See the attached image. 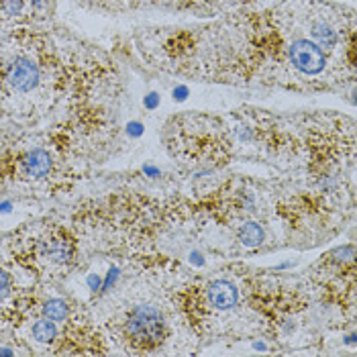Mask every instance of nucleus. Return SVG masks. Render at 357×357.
I'll use <instances>...</instances> for the list:
<instances>
[{
    "mask_svg": "<svg viewBox=\"0 0 357 357\" xmlns=\"http://www.w3.org/2000/svg\"><path fill=\"white\" fill-rule=\"evenodd\" d=\"M13 169L21 180L27 182H47L57 172V160L54 151L45 147H29L25 151L17 153L13 160Z\"/></svg>",
    "mask_w": 357,
    "mask_h": 357,
    "instance_id": "4",
    "label": "nucleus"
},
{
    "mask_svg": "<svg viewBox=\"0 0 357 357\" xmlns=\"http://www.w3.org/2000/svg\"><path fill=\"white\" fill-rule=\"evenodd\" d=\"M78 255L76 235L61 225H47L41 231H33V237L13 245L15 264L37 278L68 275L76 268Z\"/></svg>",
    "mask_w": 357,
    "mask_h": 357,
    "instance_id": "1",
    "label": "nucleus"
},
{
    "mask_svg": "<svg viewBox=\"0 0 357 357\" xmlns=\"http://www.w3.org/2000/svg\"><path fill=\"white\" fill-rule=\"evenodd\" d=\"M76 306L72 304V301L68 298H61V296H47V298H41L37 304V314L41 317H47L55 321L57 325H66L74 319L76 314Z\"/></svg>",
    "mask_w": 357,
    "mask_h": 357,
    "instance_id": "7",
    "label": "nucleus"
},
{
    "mask_svg": "<svg viewBox=\"0 0 357 357\" xmlns=\"http://www.w3.org/2000/svg\"><path fill=\"white\" fill-rule=\"evenodd\" d=\"M114 337L119 345H125L127 351L149 354L172 337V321L162 304L153 301H135L123 308L114 317Z\"/></svg>",
    "mask_w": 357,
    "mask_h": 357,
    "instance_id": "2",
    "label": "nucleus"
},
{
    "mask_svg": "<svg viewBox=\"0 0 357 357\" xmlns=\"http://www.w3.org/2000/svg\"><path fill=\"white\" fill-rule=\"evenodd\" d=\"M235 243L245 251H259L268 241V227L257 219H241L235 225Z\"/></svg>",
    "mask_w": 357,
    "mask_h": 357,
    "instance_id": "5",
    "label": "nucleus"
},
{
    "mask_svg": "<svg viewBox=\"0 0 357 357\" xmlns=\"http://www.w3.org/2000/svg\"><path fill=\"white\" fill-rule=\"evenodd\" d=\"M27 333L29 339L37 347H47L52 354H54V347H57L61 341V325H57L55 321L41 317V314H35L33 319H29Z\"/></svg>",
    "mask_w": 357,
    "mask_h": 357,
    "instance_id": "6",
    "label": "nucleus"
},
{
    "mask_svg": "<svg viewBox=\"0 0 357 357\" xmlns=\"http://www.w3.org/2000/svg\"><path fill=\"white\" fill-rule=\"evenodd\" d=\"M19 301H21V296H19L17 278L4 264H0V304L15 303V308H17Z\"/></svg>",
    "mask_w": 357,
    "mask_h": 357,
    "instance_id": "8",
    "label": "nucleus"
},
{
    "mask_svg": "<svg viewBox=\"0 0 357 357\" xmlns=\"http://www.w3.org/2000/svg\"><path fill=\"white\" fill-rule=\"evenodd\" d=\"M45 80L41 63L29 54L10 55L0 66V88L10 98H27L33 96Z\"/></svg>",
    "mask_w": 357,
    "mask_h": 357,
    "instance_id": "3",
    "label": "nucleus"
}]
</instances>
